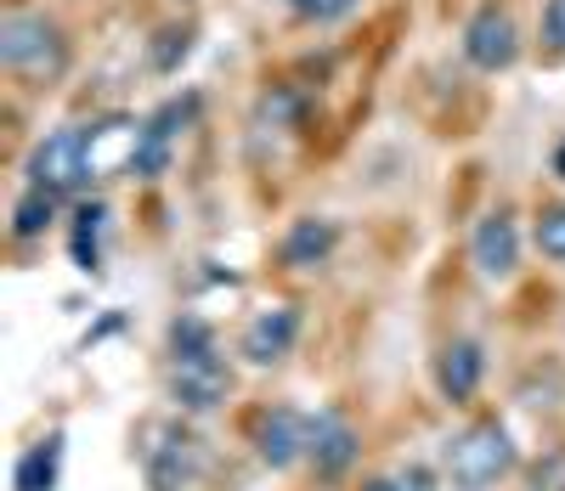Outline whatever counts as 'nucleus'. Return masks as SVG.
Listing matches in <instances>:
<instances>
[{"mask_svg": "<svg viewBox=\"0 0 565 491\" xmlns=\"http://www.w3.org/2000/svg\"><path fill=\"white\" fill-rule=\"evenodd\" d=\"M441 480L447 491H492L509 474H521V447H514V429L498 413H469L447 440H441Z\"/></svg>", "mask_w": 565, "mask_h": 491, "instance_id": "nucleus-1", "label": "nucleus"}, {"mask_svg": "<svg viewBox=\"0 0 565 491\" xmlns=\"http://www.w3.org/2000/svg\"><path fill=\"white\" fill-rule=\"evenodd\" d=\"M136 469L148 491H199L210 469V440L199 435V418H148L136 429Z\"/></svg>", "mask_w": 565, "mask_h": 491, "instance_id": "nucleus-2", "label": "nucleus"}, {"mask_svg": "<svg viewBox=\"0 0 565 491\" xmlns=\"http://www.w3.org/2000/svg\"><path fill=\"white\" fill-rule=\"evenodd\" d=\"M0 68L18 85H57L68 68V29L45 12H7L0 23Z\"/></svg>", "mask_w": 565, "mask_h": 491, "instance_id": "nucleus-3", "label": "nucleus"}, {"mask_svg": "<svg viewBox=\"0 0 565 491\" xmlns=\"http://www.w3.org/2000/svg\"><path fill=\"white\" fill-rule=\"evenodd\" d=\"M90 181H97V170H90V130H85V125L45 130V136L34 141L29 164H23V186L52 192L57 204H79Z\"/></svg>", "mask_w": 565, "mask_h": 491, "instance_id": "nucleus-4", "label": "nucleus"}, {"mask_svg": "<svg viewBox=\"0 0 565 491\" xmlns=\"http://www.w3.org/2000/svg\"><path fill=\"white\" fill-rule=\"evenodd\" d=\"M238 396V362L226 351L221 356H199V362H164V402L181 418H215L221 407H232Z\"/></svg>", "mask_w": 565, "mask_h": 491, "instance_id": "nucleus-5", "label": "nucleus"}, {"mask_svg": "<svg viewBox=\"0 0 565 491\" xmlns=\"http://www.w3.org/2000/svg\"><path fill=\"white\" fill-rule=\"evenodd\" d=\"M244 447L271 474L300 469L306 463V447H311V413L295 407V402H260L249 413V424H244Z\"/></svg>", "mask_w": 565, "mask_h": 491, "instance_id": "nucleus-6", "label": "nucleus"}, {"mask_svg": "<svg viewBox=\"0 0 565 491\" xmlns=\"http://www.w3.org/2000/svg\"><path fill=\"white\" fill-rule=\"evenodd\" d=\"M306 480L311 485H328V491H340L356 480L362 469V429L345 407H322L311 413V447H306Z\"/></svg>", "mask_w": 565, "mask_h": 491, "instance_id": "nucleus-7", "label": "nucleus"}, {"mask_svg": "<svg viewBox=\"0 0 565 491\" xmlns=\"http://www.w3.org/2000/svg\"><path fill=\"white\" fill-rule=\"evenodd\" d=\"M526 243H532V237H526L521 215H514V204H498V210H487L476 226H469V266H476L481 282L503 288V282L521 277Z\"/></svg>", "mask_w": 565, "mask_h": 491, "instance_id": "nucleus-8", "label": "nucleus"}, {"mask_svg": "<svg viewBox=\"0 0 565 491\" xmlns=\"http://www.w3.org/2000/svg\"><path fill=\"white\" fill-rule=\"evenodd\" d=\"M458 52L476 74H509L521 63V23H514L503 0H481L458 29Z\"/></svg>", "mask_w": 565, "mask_h": 491, "instance_id": "nucleus-9", "label": "nucleus"}, {"mask_svg": "<svg viewBox=\"0 0 565 491\" xmlns=\"http://www.w3.org/2000/svg\"><path fill=\"white\" fill-rule=\"evenodd\" d=\"M487 373H492V362H487V345L476 333H447L436 345V356H430V384L452 413H469L481 402Z\"/></svg>", "mask_w": 565, "mask_h": 491, "instance_id": "nucleus-10", "label": "nucleus"}, {"mask_svg": "<svg viewBox=\"0 0 565 491\" xmlns=\"http://www.w3.org/2000/svg\"><path fill=\"white\" fill-rule=\"evenodd\" d=\"M199 96L186 90V96H170L164 108H153L148 119H141V130H136V147H130V181H159V175H170V159H175V141H181V130L199 119Z\"/></svg>", "mask_w": 565, "mask_h": 491, "instance_id": "nucleus-11", "label": "nucleus"}, {"mask_svg": "<svg viewBox=\"0 0 565 491\" xmlns=\"http://www.w3.org/2000/svg\"><path fill=\"white\" fill-rule=\"evenodd\" d=\"M300 339H306V311L295 300H277V306H260L244 328H238V362L244 367H282L295 351H300Z\"/></svg>", "mask_w": 565, "mask_h": 491, "instance_id": "nucleus-12", "label": "nucleus"}, {"mask_svg": "<svg viewBox=\"0 0 565 491\" xmlns=\"http://www.w3.org/2000/svg\"><path fill=\"white\" fill-rule=\"evenodd\" d=\"M340 243H345V226L334 215H295L289 226L277 232L271 260H277V271H289V277H311L322 266H334Z\"/></svg>", "mask_w": 565, "mask_h": 491, "instance_id": "nucleus-13", "label": "nucleus"}, {"mask_svg": "<svg viewBox=\"0 0 565 491\" xmlns=\"http://www.w3.org/2000/svg\"><path fill=\"white\" fill-rule=\"evenodd\" d=\"M63 458H68V429H63V424L40 429L29 447H18L12 491H57V480H63Z\"/></svg>", "mask_w": 565, "mask_h": 491, "instance_id": "nucleus-14", "label": "nucleus"}, {"mask_svg": "<svg viewBox=\"0 0 565 491\" xmlns=\"http://www.w3.org/2000/svg\"><path fill=\"white\" fill-rule=\"evenodd\" d=\"M108 199H79L74 210H68V255H74V266L85 271V277H103V243H108Z\"/></svg>", "mask_w": 565, "mask_h": 491, "instance_id": "nucleus-15", "label": "nucleus"}, {"mask_svg": "<svg viewBox=\"0 0 565 491\" xmlns=\"http://www.w3.org/2000/svg\"><path fill=\"white\" fill-rule=\"evenodd\" d=\"M221 328L204 311H175L164 322V362H199V356H221Z\"/></svg>", "mask_w": 565, "mask_h": 491, "instance_id": "nucleus-16", "label": "nucleus"}, {"mask_svg": "<svg viewBox=\"0 0 565 491\" xmlns=\"http://www.w3.org/2000/svg\"><path fill=\"white\" fill-rule=\"evenodd\" d=\"M63 210H68V204H57L52 192H34V186H23L18 199H12V226H7L12 249H29V243L52 237V232H57V221H63Z\"/></svg>", "mask_w": 565, "mask_h": 491, "instance_id": "nucleus-17", "label": "nucleus"}, {"mask_svg": "<svg viewBox=\"0 0 565 491\" xmlns=\"http://www.w3.org/2000/svg\"><path fill=\"white\" fill-rule=\"evenodd\" d=\"M526 237H532V249H537L548 266H565V199H543V204L532 210Z\"/></svg>", "mask_w": 565, "mask_h": 491, "instance_id": "nucleus-18", "label": "nucleus"}, {"mask_svg": "<svg viewBox=\"0 0 565 491\" xmlns=\"http://www.w3.org/2000/svg\"><path fill=\"white\" fill-rule=\"evenodd\" d=\"M521 485L526 491H565V447H543L537 458H526Z\"/></svg>", "mask_w": 565, "mask_h": 491, "instance_id": "nucleus-19", "label": "nucleus"}, {"mask_svg": "<svg viewBox=\"0 0 565 491\" xmlns=\"http://www.w3.org/2000/svg\"><path fill=\"white\" fill-rule=\"evenodd\" d=\"M186 52H193V29L186 23H170V29H159V45H153V74H175L181 63H186Z\"/></svg>", "mask_w": 565, "mask_h": 491, "instance_id": "nucleus-20", "label": "nucleus"}, {"mask_svg": "<svg viewBox=\"0 0 565 491\" xmlns=\"http://www.w3.org/2000/svg\"><path fill=\"white\" fill-rule=\"evenodd\" d=\"M300 23H311V29H328V23H345L362 0H282Z\"/></svg>", "mask_w": 565, "mask_h": 491, "instance_id": "nucleus-21", "label": "nucleus"}, {"mask_svg": "<svg viewBox=\"0 0 565 491\" xmlns=\"http://www.w3.org/2000/svg\"><path fill=\"white\" fill-rule=\"evenodd\" d=\"M396 480H402V491H447L441 463H430V458H407V463H396Z\"/></svg>", "mask_w": 565, "mask_h": 491, "instance_id": "nucleus-22", "label": "nucleus"}, {"mask_svg": "<svg viewBox=\"0 0 565 491\" xmlns=\"http://www.w3.org/2000/svg\"><path fill=\"white\" fill-rule=\"evenodd\" d=\"M543 52L548 57H565V0H543Z\"/></svg>", "mask_w": 565, "mask_h": 491, "instance_id": "nucleus-23", "label": "nucleus"}, {"mask_svg": "<svg viewBox=\"0 0 565 491\" xmlns=\"http://www.w3.org/2000/svg\"><path fill=\"white\" fill-rule=\"evenodd\" d=\"M345 491H402V480H396V469H373V474L351 480Z\"/></svg>", "mask_w": 565, "mask_h": 491, "instance_id": "nucleus-24", "label": "nucleus"}]
</instances>
